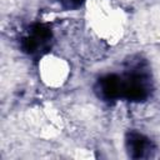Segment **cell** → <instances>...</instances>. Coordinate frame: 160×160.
I'll use <instances>...</instances> for the list:
<instances>
[{"mask_svg":"<svg viewBox=\"0 0 160 160\" xmlns=\"http://www.w3.org/2000/svg\"><path fill=\"white\" fill-rule=\"evenodd\" d=\"M146 76L142 72H132L122 79L121 98L130 101H144L149 96L148 88L145 85Z\"/></svg>","mask_w":160,"mask_h":160,"instance_id":"cell-1","label":"cell"},{"mask_svg":"<svg viewBox=\"0 0 160 160\" xmlns=\"http://www.w3.org/2000/svg\"><path fill=\"white\" fill-rule=\"evenodd\" d=\"M121 89L122 79L115 74L100 78L95 85V92L105 101H114L121 98Z\"/></svg>","mask_w":160,"mask_h":160,"instance_id":"cell-2","label":"cell"},{"mask_svg":"<svg viewBox=\"0 0 160 160\" xmlns=\"http://www.w3.org/2000/svg\"><path fill=\"white\" fill-rule=\"evenodd\" d=\"M126 149L132 159H141L146 156V152L152 148L151 141L142 134L136 131H129L125 138Z\"/></svg>","mask_w":160,"mask_h":160,"instance_id":"cell-3","label":"cell"},{"mask_svg":"<svg viewBox=\"0 0 160 160\" xmlns=\"http://www.w3.org/2000/svg\"><path fill=\"white\" fill-rule=\"evenodd\" d=\"M31 35L35 36V38L38 39V41H39L46 50H49V48H50V46H49V41H50L51 36H52L49 25H46V24H40V22L34 24V25L31 26Z\"/></svg>","mask_w":160,"mask_h":160,"instance_id":"cell-4","label":"cell"},{"mask_svg":"<svg viewBox=\"0 0 160 160\" xmlns=\"http://www.w3.org/2000/svg\"><path fill=\"white\" fill-rule=\"evenodd\" d=\"M69 1V6H78L82 2V0H68Z\"/></svg>","mask_w":160,"mask_h":160,"instance_id":"cell-5","label":"cell"}]
</instances>
